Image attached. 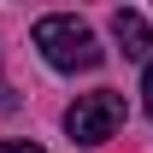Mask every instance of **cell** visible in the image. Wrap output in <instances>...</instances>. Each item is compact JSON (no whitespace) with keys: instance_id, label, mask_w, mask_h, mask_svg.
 Returning a JSON list of instances; mask_svg holds the SVG:
<instances>
[{"instance_id":"3","label":"cell","mask_w":153,"mask_h":153,"mask_svg":"<svg viewBox=\"0 0 153 153\" xmlns=\"http://www.w3.org/2000/svg\"><path fill=\"white\" fill-rule=\"evenodd\" d=\"M112 36H118V47H124V59H141V65L153 59V30H147L141 12H130V6L112 12Z\"/></svg>"},{"instance_id":"1","label":"cell","mask_w":153,"mask_h":153,"mask_svg":"<svg viewBox=\"0 0 153 153\" xmlns=\"http://www.w3.org/2000/svg\"><path fill=\"white\" fill-rule=\"evenodd\" d=\"M36 47H41V59H47L53 71H94V65H100L94 30H88L82 18H71V12L41 18V24H36Z\"/></svg>"},{"instance_id":"5","label":"cell","mask_w":153,"mask_h":153,"mask_svg":"<svg viewBox=\"0 0 153 153\" xmlns=\"http://www.w3.org/2000/svg\"><path fill=\"white\" fill-rule=\"evenodd\" d=\"M0 153H41L36 141H0Z\"/></svg>"},{"instance_id":"6","label":"cell","mask_w":153,"mask_h":153,"mask_svg":"<svg viewBox=\"0 0 153 153\" xmlns=\"http://www.w3.org/2000/svg\"><path fill=\"white\" fill-rule=\"evenodd\" d=\"M0 100H6V76H0Z\"/></svg>"},{"instance_id":"4","label":"cell","mask_w":153,"mask_h":153,"mask_svg":"<svg viewBox=\"0 0 153 153\" xmlns=\"http://www.w3.org/2000/svg\"><path fill=\"white\" fill-rule=\"evenodd\" d=\"M141 100H147V118H153V59H147V76H141Z\"/></svg>"},{"instance_id":"2","label":"cell","mask_w":153,"mask_h":153,"mask_svg":"<svg viewBox=\"0 0 153 153\" xmlns=\"http://www.w3.org/2000/svg\"><path fill=\"white\" fill-rule=\"evenodd\" d=\"M124 94H112V88H94V94H76V106L65 112V135L71 141H82V147H100V141H112L118 130H124Z\"/></svg>"}]
</instances>
